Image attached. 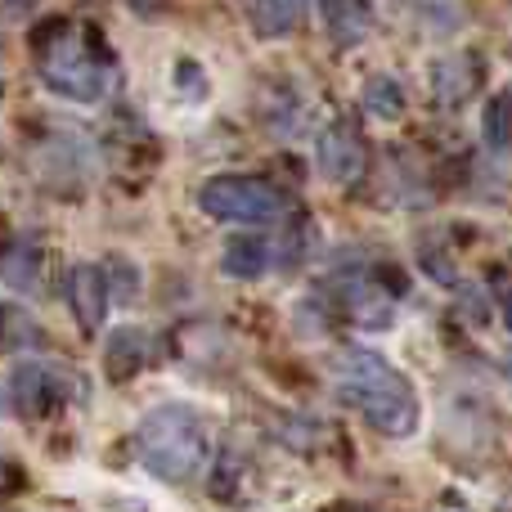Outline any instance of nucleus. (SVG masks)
Here are the masks:
<instances>
[{
	"instance_id": "423d86ee",
	"label": "nucleus",
	"mask_w": 512,
	"mask_h": 512,
	"mask_svg": "<svg viewBox=\"0 0 512 512\" xmlns=\"http://www.w3.org/2000/svg\"><path fill=\"white\" fill-rule=\"evenodd\" d=\"M68 301H72V315L86 333H95L104 324V310H108V283L99 265H72L68 270Z\"/></svg>"
},
{
	"instance_id": "2eb2a0df",
	"label": "nucleus",
	"mask_w": 512,
	"mask_h": 512,
	"mask_svg": "<svg viewBox=\"0 0 512 512\" xmlns=\"http://www.w3.org/2000/svg\"><path fill=\"white\" fill-rule=\"evenodd\" d=\"M131 5H135V9H140V14H158V9H162V5H167V0H131Z\"/></svg>"
},
{
	"instance_id": "39448f33",
	"label": "nucleus",
	"mask_w": 512,
	"mask_h": 512,
	"mask_svg": "<svg viewBox=\"0 0 512 512\" xmlns=\"http://www.w3.org/2000/svg\"><path fill=\"white\" fill-rule=\"evenodd\" d=\"M315 162H319V176L333 180V185H355L364 176V140L351 131L346 122H333L319 131L315 140Z\"/></svg>"
},
{
	"instance_id": "f257e3e1",
	"label": "nucleus",
	"mask_w": 512,
	"mask_h": 512,
	"mask_svg": "<svg viewBox=\"0 0 512 512\" xmlns=\"http://www.w3.org/2000/svg\"><path fill=\"white\" fill-rule=\"evenodd\" d=\"M337 396L387 436H409L418 427V396L409 378L373 351L337 355Z\"/></svg>"
},
{
	"instance_id": "6e6552de",
	"label": "nucleus",
	"mask_w": 512,
	"mask_h": 512,
	"mask_svg": "<svg viewBox=\"0 0 512 512\" xmlns=\"http://www.w3.org/2000/svg\"><path fill=\"white\" fill-rule=\"evenodd\" d=\"M306 0H248V23L265 41H283L306 23Z\"/></svg>"
},
{
	"instance_id": "9d476101",
	"label": "nucleus",
	"mask_w": 512,
	"mask_h": 512,
	"mask_svg": "<svg viewBox=\"0 0 512 512\" xmlns=\"http://www.w3.org/2000/svg\"><path fill=\"white\" fill-rule=\"evenodd\" d=\"M221 265L230 279H261V274L270 270V243L265 239H234L230 248H225Z\"/></svg>"
},
{
	"instance_id": "ddd939ff",
	"label": "nucleus",
	"mask_w": 512,
	"mask_h": 512,
	"mask_svg": "<svg viewBox=\"0 0 512 512\" xmlns=\"http://www.w3.org/2000/svg\"><path fill=\"white\" fill-rule=\"evenodd\" d=\"M140 360H144V333H117L113 342H108V373L113 378H131L135 369H140Z\"/></svg>"
},
{
	"instance_id": "f8f14e48",
	"label": "nucleus",
	"mask_w": 512,
	"mask_h": 512,
	"mask_svg": "<svg viewBox=\"0 0 512 512\" xmlns=\"http://www.w3.org/2000/svg\"><path fill=\"white\" fill-rule=\"evenodd\" d=\"M486 144L490 149H512V86L490 95L486 104Z\"/></svg>"
},
{
	"instance_id": "20e7f679",
	"label": "nucleus",
	"mask_w": 512,
	"mask_h": 512,
	"mask_svg": "<svg viewBox=\"0 0 512 512\" xmlns=\"http://www.w3.org/2000/svg\"><path fill=\"white\" fill-rule=\"evenodd\" d=\"M198 207L225 225H265L283 212V198L256 176H212L198 189Z\"/></svg>"
},
{
	"instance_id": "f03ea898",
	"label": "nucleus",
	"mask_w": 512,
	"mask_h": 512,
	"mask_svg": "<svg viewBox=\"0 0 512 512\" xmlns=\"http://www.w3.org/2000/svg\"><path fill=\"white\" fill-rule=\"evenodd\" d=\"M140 459L153 477L189 481L207 459V427L189 405H158L140 423Z\"/></svg>"
},
{
	"instance_id": "7ed1b4c3",
	"label": "nucleus",
	"mask_w": 512,
	"mask_h": 512,
	"mask_svg": "<svg viewBox=\"0 0 512 512\" xmlns=\"http://www.w3.org/2000/svg\"><path fill=\"white\" fill-rule=\"evenodd\" d=\"M41 77H45V86H50L54 95H68V99H81V104H95V99H104L113 72H108L104 54H95L86 36L68 27V32H59V41L41 54Z\"/></svg>"
},
{
	"instance_id": "4468645a",
	"label": "nucleus",
	"mask_w": 512,
	"mask_h": 512,
	"mask_svg": "<svg viewBox=\"0 0 512 512\" xmlns=\"http://www.w3.org/2000/svg\"><path fill=\"white\" fill-rule=\"evenodd\" d=\"M364 108H369L373 117H400L405 95H400V86L391 77H373L369 86H364Z\"/></svg>"
},
{
	"instance_id": "dca6fc26",
	"label": "nucleus",
	"mask_w": 512,
	"mask_h": 512,
	"mask_svg": "<svg viewBox=\"0 0 512 512\" xmlns=\"http://www.w3.org/2000/svg\"><path fill=\"white\" fill-rule=\"evenodd\" d=\"M508 328H512V306H508Z\"/></svg>"
},
{
	"instance_id": "9b49d317",
	"label": "nucleus",
	"mask_w": 512,
	"mask_h": 512,
	"mask_svg": "<svg viewBox=\"0 0 512 512\" xmlns=\"http://www.w3.org/2000/svg\"><path fill=\"white\" fill-rule=\"evenodd\" d=\"M472 95V68L468 59H445L441 68H436V99H441L445 108H459L463 99Z\"/></svg>"
},
{
	"instance_id": "0eeeda50",
	"label": "nucleus",
	"mask_w": 512,
	"mask_h": 512,
	"mask_svg": "<svg viewBox=\"0 0 512 512\" xmlns=\"http://www.w3.org/2000/svg\"><path fill=\"white\" fill-rule=\"evenodd\" d=\"M319 14L337 45H360L373 32V0H319Z\"/></svg>"
},
{
	"instance_id": "1a4fd4ad",
	"label": "nucleus",
	"mask_w": 512,
	"mask_h": 512,
	"mask_svg": "<svg viewBox=\"0 0 512 512\" xmlns=\"http://www.w3.org/2000/svg\"><path fill=\"white\" fill-rule=\"evenodd\" d=\"M54 396H59V382L45 369H36V364H18L14 369V405L23 409L27 418H45Z\"/></svg>"
}]
</instances>
